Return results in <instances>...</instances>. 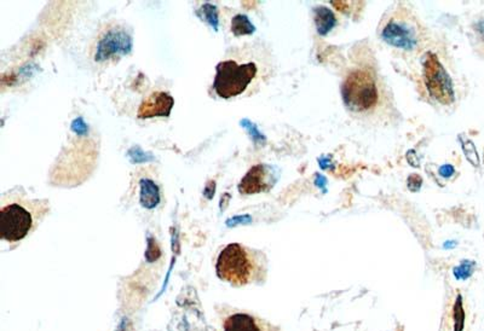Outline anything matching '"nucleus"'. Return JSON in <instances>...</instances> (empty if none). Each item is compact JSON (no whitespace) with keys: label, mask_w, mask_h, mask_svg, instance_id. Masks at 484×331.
<instances>
[{"label":"nucleus","mask_w":484,"mask_h":331,"mask_svg":"<svg viewBox=\"0 0 484 331\" xmlns=\"http://www.w3.org/2000/svg\"><path fill=\"white\" fill-rule=\"evenodd\" d=\"M341 97L346 108L351 111H370L378 104V86L372 74L367 70H354L341 85Z\"/></svg>","instance_id":"obj_1"},{"label":"nucleus","mask_w":484,"mask_h":331,"mask_svg":"<svg viewBox=\"0 0 484 331\" xmlns=\"http://www.w3.org/2000/svg\"><path fill=\"white\" fill-rule=\"evenodd\" d=\"M213 88L218 96L224 99L236 97L246 91L257 75V65L253 62L237 65L235 60H224L216 67Z\"/></svg>","instance_id":"obj_2"},{"label":"nucleus","mask_w":484,"mask_h":331,"mask_svg":"<svg viewBox=\"0 0 484 331\" xmlns=\"http://www.w3.org/2000/svg\"><path fill=\"white\" fill-rule=\"evenodd\" d=\"M253 261L239 243L228 244L217 259L216 271L221 280L234 285L247 284L253 275Z\"/></svg>","instance_id":"obj_3"},{"label":"nucleus","mask_w":484,"mask_h":331,"mask_svg":"<svg viewBox=\"0 0 484 331\" xmlns=\"http://www.w3.org/2000/svg\"><path fill=\"white\" fill-rule=\"evenodd\" d=\"M424 79L431 97L442 104L454 102L452 79L437 56L429 52L424 60Z\"/></svg>","instance_id":"obj_4"},{"label":"nucleus","mask_w":484,"mask_h":331,"mask_svg":"<svg viewBox=\"0 0 484 331\" xmlns=\"http://www.w3.org/2000/svg\"><path fill=\"white\" fill-rule=\"evenodd\" d=\"M33 227L32 213L19 204L10 203L0 211V236L10 243L19 242Z\"/></svg>","instance_id":"obj_5"},{"label":"nucleus","mask_w":484,"mask_h":331,"mask_svg":"<svg viewBox=\"0 0 484 331\" xmlns=\"http://www.w3.org/2000/svg\"><path fill=\"white\" fill-rule=\"evenodd\" d=\"M134 47V39L126 29L113 28L102 37L97 45L95 60L103 62L109 60L113 56L127 55Z\"/></svg>","instance_id":"obj_6"},{"label":"nucleus","mask_w":484,"mask_h":331,"mask_svg":"<svg viewBox=\"0 0 484 331\" xmlns=\"http://www.w3.org/2000/svg\"><path fill=\"white\" fill-rule=\"evenodd\" d=\"M382 38L392 47H400L402 50H413L416 44V34L408 24L392 21L385 26L382 32Z\"/></svg>","instance_id":"obj_7"},{"label":"nucleus","mask_w":484,"mask_h":331,"mask_svg":"<svg viewBox=\"0 0 484 331\" xmlns=\"http://www.w3.org/2000/svg\"><path fill=\"white\" fill-rule=\"evenodd\" d=\"M175 104L173 97L166 92H155L147 99L142 102L139 108V119H150V118H167L170 116L171 111Z\"/></svg>","instance_id":"obj_8"},{"label":"nucleus","mask_w":484,"mask_h":331,"mask_svg":"<svg viewBox=\"0 0 484 331\" xmlns=\"http://www.w3.org/2000/svg\"><path fill=\"white\" fill-rule=\"evenodd\" d=\"M267 172L265 166H253L244 175L239 184V193L241 195H254L264 191L267 188Z\"/></svg>","instance_id":"obj_9"},{"label":"nucleus","mask_w":484,"mask_h":331,"mask_svg":"<svg viewBox=\"0 0 484 331\" xmlns=\"http://www.w3.org/2000/svg\"><path fill=\"white\" fill-rule=\"evenodd\" d=\"M224 331H263L252 316L247 313H235L226 319Z\"/></svg>","instance_id":"obj_10"},{"label":"nucleus","mask_w":484,"mask_h":331,"mask_svg":"<svg viewBox=\"0 0 484 331\" xmlns=\"http://www.w3.org/2000/svg\"><path fill=\"white\" fill-rule=\"evenodd\" d=\"M139 188H141L139 202L142 204V207L147 208V209L157 207V204L160 203L159 186L152 179L143 178L139 181Z\"/></svg>","instance_id":"obj_11"},{"label":"nucleus","mask_w":484,"mask_h":331,"mask_svg":"<svg viewBox=\"0 0 484 331\" xmlns=\"http://www.w3.org/2000/svg\"><path fill=\"white\" fill-rule=\"evenodd\" d=\"M314 11L315 24H316L318 34L326 35L334 28L337 24V19L333 14L332 10L328 9L326 6H318L315 8Z\"/></svg>","instance_id":"obj_12"},{"label":"nucleus","mask_w":484,"mask_h":331,"mask_svg":"<svg viewBox=\"0 0 484 331\" xmlns=\"http://www.w3.org/2000/svg\"><path fill=\"white\" fill-rule=\"evenodd\" d=\"M231 32L234 33L236 37L251 35L256 32V27L246 15L239 14L234 16V19L231 21Z\"/></svg>","instance_id":"obj_13"},{"label":"nucleus","mask_w":484,"mask_h":331,"mask_svg":"<svg viewBox=\"0 0 484 331\" xmlns=\"http://www.w3.org/2000/svg\"><path fill=\"white\" fill-rule=\"evenodd\" d=\"M198 16L200 19H203L205 22H208L216 32H218L219 19H218L217 6L216 5L211 4V3H205L198 10Z\"/></svg>","instance_id":"obj_14"},{"label":"nucleus","mask_w":484,"mask_h":331,"mask_svg":"<svg viewBox=\"0 0 484 331\" xmlns=\"http://www.w3.org/2000/svg\"><path fill=\"white\" fill-rule=\"evenodd\" d=\"M465 311L462 304V296L458 294L455 304L453 307V319H454V331H464L465 328Z\"/></svg>","instance_id":"obj_15"},{"label":"nucleus","mask_w":484,"mask_h":331,"mask_svg":"<svg viewBox=\"0 0 484 331\" xmlns=\"http://www.w3.org/2000/svg\"><path fill=\"white\" fill-rule=\"evenodd\" d=\"M240 124L241 127H244V129L249 132L251 138H252L254 143H257V144H264L265 140H267L265 136L259 131L257 124H253L252 121H249V119H242L240 121Z\"/></svg>","instance_id":"obj_16"},{"label":"nucleus","mask_w":484,"mask_h":331,"mask_svg":"<svg viewBox=\"0 0 484 331\" xmlns=\"http://www.w3.org/2000/svg\"><path fill=\"white\" fill-rule=\"evenodd\" d=\"M127 156L130 157L131 162H134V163L154 161V159H155V157L153 156L152 154L143 152L139 147H131L129 152H127Z\"/></svg>","instance_id":"obj_17"},{"label":"nucleus","mask_w":484,"mask_h":331,"mask_svg":"<svg viewBox=\"0 0 484 331\" xmlns=\"http://www.w3.org/2000/svg\"><path fill=\"white\" fill-rule=\"evenodd\" d=\"M475 262L464 260L459 266L454 268V276L457 280H467L474 273Z\"/></svg>","instance_id":"obj_18"},{"label":"nucleus","mask_w":484,"mask_h":331,"mask_svg":"<svg viewBox=\"0 0 484 331\" xmlns=\"http://www.w3.org/2000/svg\"><path fill=\"white\" fill-rule=\"evenodd\" d=\"M460 140L462 150H464V154L467 157V160L475 167H477L480 161H478V154L476 152L475 144L471 142L470 139H460Z\"/></svg>","instance_id":"obj_19"},{"label":"nucleus","mask_w":484,"mask_h":331,"mask_svg":"<svg viewBox=\"0 0 484 331\" xmlns=\"http://www.w3.org/2000/svg\"><path fill=\"white\" fill-rule=\"evenodd\" d=\"M160 254H162V252H160V248H159L157 242L149 237V239H148V249L147 252H146V259H147V261H155V260L160 258Z\"/></svg>","instance_id":"obj_20"},{"label":"nucleus","mask_w":484,"mask_h":331,"mask_svg":"<svg viewBox=\"0 0 484 331\" xmlns=\"http://www.w3.org/2000/svg\"><path fill=\"white\" fill-rule=\"evenodd\" d=\"M251 223H252V216L246 214V216H233L226 220V224L229 227H234V226L241 225V224L244 225V224H251Z\"/></svg>","instance_id":"obj_21"},{"label":"nucleus","mask_w":484,"mask_h":331,"mask_svg":"<svg viewBox=\"0 0 484 331\" xmlns=\"http://www.w3.org/2000/svg\"><path fill=\"white\" fill-rule=\"evenodd\" d=\"M70 129L78 134V136H84V134H88V127L81 118H78V119L74 120L73 122H72Z\"/></svg>","instance_id":"obj_22"},{"label":"nucleus","mask_w":484,"mask_h":331,"mask_svg":"<svg viewBox=\"0 0 484 331\" xmlns=\"http://www.w3.org/2000/svg\"><path fill=\"white\" fill-rule=\"evenodd\" d=\"M407 184H408V189L413 191V193H416V191H419L420 186L423 184V179H421V177L419 175H412L408 178Z\"/></svg>","instance_id":"obj_23"},{"label":"nucleus","mask_w":484,"mask_h":331,"mask_svg":"<svg viewBox=\"0 0 484 331\" xmlns=\"http://www.w3.org/2000/svg\"><path fill=\"white\" fill-rule=\"evenodd\" d=\"M214 193H216V183L211 180V181H208V184H206V188L203 190V195H205L208 200H211Z\"/></svg>","instance_id":"obj_24"},{"label":"nucleus","mask_w":484,"mask_h":331,"mask_svg":"<svg viewBox=\"0 0 484 331\" xmlns=\"http://www.w3.org/2000/svg\"><path fill=\"white\" fill-rule=\"evenodd\" d=\"M454 167L452 165H444L439 168V175L444 177V178H451L453 175H454Z\"/></svg>","instance_id":"obj_25"},{"label":"nucleus","mask_w":484,"mask_h":331,"mask_svg":"<svg viewBox=\"0 0 484 331\" xmlns=\"http://www.w3.org/2000/svg\"><path fill=\"white\" fill-rule=\"evenodd\" d=\"M476 32L480 35L481 40L484 44V19L480 21L478 24H476Z\"/></svg>","instance_id":"obj_26"},{"label":"nucleus","mask_w":484,"mask_h":331,"mask_svg":"<svg viewBox=\"0 0 484 331\" xmlns=\"http://www.w3.org/2000/svg\"><path fill=\"white\" fill-rule=\"evenodd\" d=\"M316 180H315V184L318 185V188H325V185H326V179H325V177H321L320 175H316Z\"/></svg>","instance_id":"obj_27"},{"label":"nucleus","mask_w":484,"mask_h":331,"mask_svg":"<svg viewBox=\"0 0 484 331\" xmlns=\"http://www.w3.org/2000/svg\"><path fill=\"white\" fill-rule=\"evenodd\" d=\"M332 4L337 8L339 11H345V8H348V4L344 1H332Z\"/></svg>","instance_id":"obj_28"},{"label":"nucleus","mask_w":484,"mask_h":331,"mask_svg":"<svg viewBox=\"0 0 484 331\" xmlns=\"http://www.w3.org/2000/svg\"><path fill=\"white\" fill-rule=\"evenodd\" d=\"M318 163L322 167L323 170H326L328 166H329V163H331V161H329L328 159H320V160H318Z\"/></svg>","instance_id":"obj_29"}]
</instances>
